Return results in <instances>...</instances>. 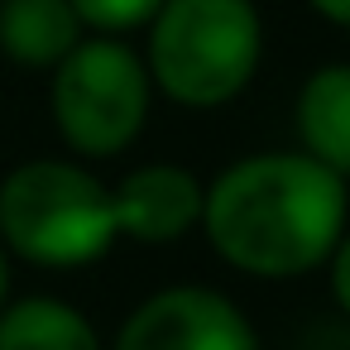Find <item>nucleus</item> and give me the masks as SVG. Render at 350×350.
Returning <instances> with one entry per match:
<instances>
[{
  "instance_id": "1",
  "label": "nucleus",
  "mask_w": 350,
  "mask_h": 350,
  "mask_svg": "<svg viewBox=\"0 0 350 350\" xmlns=\"http://www.w3.org/2000/svg\"><path fill=\"white\" fill-rule=\"evenodd\" d=\"M202 226L240 273L297 278L345 235V178L307 154H254L206 187Z\"/></svg>"
},
{
  "instance_id": "2",
  "label": "nucleus",
  "mask_w": 350,
  "mask_h": 350,
  "mask_svg": "<svg viewBox=\"0 0 350 350\" xmlns=\"http://www.w3.org/2000/svg\"><path fill=\"white\" fill-rule=\"evenodd\" d=\"M0 245L44 269L92 264L116 245L111 192L77 163H20L0 183Z\"/></svg>"
},
{
  "instance_id": "3",
  "label": "nucleus",
  "mask_w": 350,
  "mask_h": 350,
  "mask_svg": "<svg viewBox=\"0 0 350 350\" xmlns=\"http://www.w3.org/2000/svg\"><path fill=\"white\" fill-rule=\"evenodd\" d=\"M149 25V72L178 106H221L259 68L250 0H163Z\"/></svg>"
},
{
  "instance_id": "4",
  "label": "nucleus",
  "mask_w": 350,
  "mask_h": 350,
  "mask_svg": "<svg viewBox=\"0 0 350 350\" xmlns=\"http://www.w3.org/2000/svg\"><path fill=\"white\" fill-rule=\"evenodd\" d=\"M144 111H149V72L116 39L77 44L53 72V120L77 154L92 159L120 154L139 135Z\"/></svg>"
},
{
  "instance_id": "5",
  "label": "nucleus",
  "mask_w": 350,
  "mask_h": 350,
  "mask_svg": "<svg viewBox=\"0 0 350 350\" xmlns=\"http://www.w3.org/2000/svg\"><path fill=\"white\" fill-rule=\"evenodd\" d=\"M116 350H259V336L226 293L163 288L130 312Z\"/></svg>"
},
{
  "instance_id": "6",
  "label": "nucleus",
  "mask_w": 350,
  "mask_h": 350,
  "mask_svg": "<svg viewBox=\"0 0 350 350\" xmlns=\"http://www.w3.org/2000/svg\"><path fill=\"white\" fill-rule=\"evenodd\" d=\"M202 183L178 168V163H149L135 168L116 192H111V211H116V235H130L139 245H168L178 235H187L202 221Z\"/></svg>"
},
{
  "instance_id": "7",
  "label": "nucleus",
  "mask_w": 350,
  "mask_h": 350,
  "mask_svg": "<svg viewBox=\"0 0 350 350\" xmlns=\"http://www.w3.org/2000/svg\"><path fill=\"white\" fill-rule=\"evenodd\" d=\"M297 135L307 159L336 178L350 173V63H331L307 77L297 96Z\"/></svg>"
},
{
  "instance_id": "8",
  "label": "nucleus",
  "mask_w": 350,
  "mask_h": 350,
  "mask_svg": "<svg viewBox=\"0 0 350 350\" xmlns=\"http://www.w3.org/2000/svg\"><path fill=\"white\" fill-rule=\"evenodd\" d=\"M77 34L82 20L68 0H0V49L25 68H58Z\"/></svg>"
},
{
  "instance_id": "9",
  "label": "nucleus",
  "mask_w": 350,
  "mask_h": 350,
  "mask_svg": "<svg viewBox=\"0 0 350 350\" xmlns=\"http://www.w3.org/2000/svg\"><path fill=\"white\" fill-rule=\"evenodd\" d=\"M0 350H101L92 321L58 297L0 307Z\"/></svg>"
},
{
  "instance_id": "10",
  "label": "nucleus",
  "mask_w": 350,
  "mask_h": 350,
  "mask_svg": "<svg viewBox=\"0 0 350 350\" xmlns=\"http://www.w3.org/2000/svg\"><path fill=\"white\" fill-rule=\"evenodd\" d=\"M77 10L82 25L92 29H106V34H120V29H135V25H149L159 15L163 0H68Z\"/></svg>"
},
{
  "instance_id": "11",
  "label": "nucleus",
  "mask_w": 350,
  "mask_h": 350,
  "mask_svg": "<svg viewBox=\"0 0 350 350\" xmlns=\"http://www.w3.org/2000/svg\"><path fill=\"white\" fill-rule=\"evenodd\" d=\"M331 293H336L340 312L350 317V235H340V245L331 250Z\"/></svg>"
},
{
  "instance_id": "12",
  "label": "nucleus",
  "mask_w": 350,
  "mask_h": 350,
  "mask_svg": "<svg viewBox=\"0 0 350 350\" xmlns=\"http://www.w3.org/2000/svg\"><path fill=\"white\" fill-rule=\"evenodd\" d=\"M312 10H321L326 20H336V25H345L350 29V0H307Z\"/></svg>"
},
{
  "instance_id": "13",
  "label": "nucleus",
  "mask_w": 350,
  "mask_h": 350,
  "mask_svg": "<svg viewBox=\"0 0 350 350\" xmlns=\"http://www.w3.org/2000/svg\"><path fill=\"white\" fill-rule=\"evenodd\" d=\"M5 293H10V264H5V245H0V307H5Z\"/></svg>"
}]
</instances>
